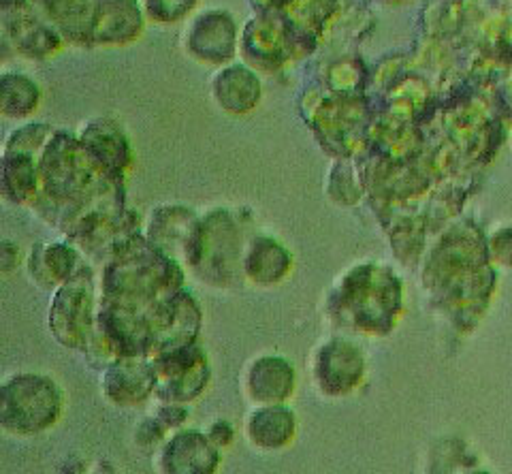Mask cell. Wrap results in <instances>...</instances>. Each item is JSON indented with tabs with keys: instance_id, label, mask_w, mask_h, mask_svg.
<instances>
[{
	"instance_id": "cell-6",
	"label": "cell",
	"mask_w": 512,
	"mask_h": 474,
	"mask_svg": "<svg viewBox=\"0 0 512 474\" xmlns=\"http://www.w3.org/2000/svg\"><path fill=\"white\" fill-rule=\"evenodd\" d=\"M246 272L256 282H276L284 276L288 267V255L271 240H254L246 255Z\"/></svg>"
},
{
	"instance_id": "cell-1",
	"label": "cell",
	"mask_w": 512,
	"mask_h": 474,
	"mask_svg": "<svg viewBox=\"0 0 512 474\" xmlns=\"http://www.w3.org/2000/svg\"><path fill=\"white\" fill-rule=\"evenodd\" d=\"M60 413V391L45 376H13L3 387V425L15 434H35Z\"/></svg>"
},
{
	"instance_id": "cell-3",
	"label": "cell",
	"mask_w": 512,
	"mask_h": 474,
	"mask_svg": "<svg viewBox=\"0 0 512 474\" xmlns=\"http://www.w3.org/2000/svg\"><path fill=\"white\" fill-rule=\"evenodd\" d=\"M218 457L210 440L197 432L175 434L158 453V470L163 472H212Z\"/></svg>"
},
{
	"instance_id": "cell-4",
	"label": "cell",
	"mask_w": 512,
	"mask_h": 474,
	"mask_svg": "<svg viewBox=\"0 0 512 474\" xmlns=\"http://www.w3.org/2000/svg\"><path fill=\"white\" fill-rule=\"evenodd\" d=\"M244 434L256 449L278 451L293 440L295 417L280 404H261V408L248 413Z\"/></svg>"
},
{
	"instance_id": "cell-2",
	"label": "cell",
	"mask_w": 512,
	"mask_h": 474,
	"mask_svg": "<svg viewBox=\"0 0 512 474\" xmlns=\"http://www.w3.org/2000/svg\"><path fill=\"white\" fill-rule=\"evenodd\" d=\"M295 389V370L282 357L252 359L244 370V391L256 404H280Z\"/></svg>"
},
{
	"instance_id": "cell-5",
	"label": "cell",
	"mask_w": 512,
	"mask_h": 474,
	"mask_svg": "<svg viewBox=\"0 0 512 474\" xmlns=\"http://www.w3.org/2000/svg\"><path fill=\"white\" fill-rule=\"evenodd\" d=\"M242 71L244 69L233 67L227 71H220L214 77V97L224 109H229V112H248V109H252V105L259 101V79L250 71H246L244 79L239 82Z\"/></svg>"
}]
</instances>
